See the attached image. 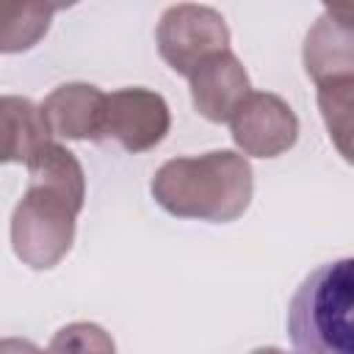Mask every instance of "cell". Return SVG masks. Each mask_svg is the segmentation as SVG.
<instances>
[{
  "mask_svg": "<svg viewBox=\"0 0 354 354\" xmlns=\"http://www.w3.org/2000/svg\"><path fill=\"white\" fill-rule=\"evenodd\" d=\"M25 169L28 188L11 213V246L25 266L47 271L72 249L75 221L86 202V174L75 152L55 141Z\"/></svg>",
  "mask_w": 354,
  "mask_h": 354,
  "instance_id": "6da1fadb",
  "label": "cell"
},
{
  "mask_svg": "<svg viewBox=\"0 0 354 354\" xmlns=\"http://www.w3.org/2000/svg\"><path fill=\"white\" fill-rule=\"evenodd\" d=\"M149 191L169 216L230 224L246 213L254 194V174L243 155L213 149L166 160L152 174Z\"/></svg>",
  "mask_w": 354,
  "mask_h": 354,
  "instance_id": "7a4b0ae2",
  "label": "cell"
},
{
  "mask_svg": "<svg viewBox=\"0 0 354 354\" xmlns=\"http://www.w3.org/2000/svg\"><path fill=\"white\" fill-rule=\"evenodd\" d=\"M296 354H354V257L313 268L288 304Z\"/></svg>",
  "mask_w": 354,
  "mask_h": 354,
  "instance_id": "3957f363",
  "label": "cell"
},
{
  "mask_svg": "<svg viewBox=\"0 0 354 354\" xmlns=\"http://www.w3.org/2000/svg\"><path fill=\"white\" fill-rule=\"evenodd\" d=\"M160 58L177 72L191 77L202 61L230 50V28L210 6L177 3L169 6L155 30Z\"/></svg>",
  "mask_w": 354,
  "mask_h": 354,
  "instance_id": "277c9868",
  "label": "cell"
},
{
  "mask_svg": "<svg viewBox=\"0 0 354 354\" xmlns=\"http://www.w3.org/2000/svg\"><path fill=\"white\" fill-rule=\"evenodd\" d=\"M171 127L166 100L144 86H130L108 94L102 138H113L122 149L138 155L155 149Z\"/></svg>",
  "mask_w": 354,
  "mask_h": 354,
  "instance_id": "5b68a950",
  "label": "cell"
},
{
  "mask_svg": "<svg viewBox=\"0 0 354 354\" xmlns=\"http://www.w3.org/2000/svg\"><path fill=\"white\" fill-rule=\"evenodd\" d=\"M230 130L243 155L277 158L296 144L299 119L282 97L271 91H252L230 119Z\"/></svg>",
  "mask_w": 354,
  "mask_h": 354,
  "instance_id": "8992f818",
  "label": "cell"
},
{
  "mask_svg": "<svg viewBox=\"0 0 354 354\" xmlns=\"http://www.w3.org/2000/svg\"><path fill=\"white\" fill-rule=\"evenodd\" d=\"M188 83L196 113L213 124L230 122L252 94L249 75L232 50L216 53L207 61H202L196 72L188 77Z\"/></svg>",
  "mask_w": 354,
  "mask_h": 354,
  "instance_id": "52a82bcc",
  "label": "cell"
},
{
  "mask_svg": "<svg viewBox=\"0 0 354 354\" xmlns=\"http://www.w3.org/2000/svg\"><path fill=\"white\" fill-rule=\"evenodd\" d=\"M108 94L91 83H64L41 102L44 119L58 138L69 141H102Z\"/></svg>",
  "mask_w": 354,
  "mask_h": 354,
  "instance_id": "ba28073f",
  "label": "cell"
},
{
  "mask_svg": "<svg viewBox=\"0 0 354 354\" xmlns=\"http://www.w3.org/2000/svg\"><path fill=\"white\" fill-rule=\"evenodd\" d=\"M304 72L318 86L335 77L354 75V28L324 11L304 36Z\"/></svg>",
  "mask_w": 354,
  "mask_h": 354,
  "instance_id": "9c48e42d",
  "label": "cell"
},
{
  "mask_svg": "<svg viewBox=\"0 0 354 354\" xmlns=\"http://www.w3.org/2000/svg\"><path fill=\"white\" fill-rule=\"evenodd\" d=\"M0 130H3V163H30L53 144V130L44 119L41 105L28 97L6 94L0 100Z\"/></svg>",
  "mask_w": 354,
  "mask_h": 354,
  "instance_id": "30bf717a",
  "label": "cell"
},
{
  "mask_svg": "<svg viewBox=\"0 0 354 354\" xmlns=\"http://www.w3.org/2000/svg\"><path fill=\"white\" fill-rule=\"evenodd\" d=\"M318 111L329 141L354 166V75L335 77L318 86Z\"/></svg>",
  "mask_w": 354,
  "mask_h": 354,
  "instance_id": "8fae6325",
  "label": "cell"
},
{
  "mask_svg": "<svg viewBox=\"0 0 354 354\" xmlns=\"http://www.w3.org/2000/svg\"><path fill=\"white\" fill-rule=\"evenodd\" d=\"M61 6L53 3H11L0 6V50L22 53L30 50L50 28L53 14Z\"/></svg>",
  "mask_w": 354,
  "mask_h": 354,
  "instance_id": "7c38bea8",
  "label": "cell"
},
{
  "mask_svg": "<svg viewBox=\"0 0 354 354\" xmlns=\"http://www.w3.org/2000/svg\"><path fill=\"white\" fill-rule=\"evenodd\" d=\"M47 354H116V343L100 324L75 321L53 335Z\"/></svg>",
  "mask_w": 354,
  "mask_h": 354,
  "instance_id": "4fadbf2b",
  "label": "cell"
},
{
  "mask_svg": "<svg viewBox=\"0 0 354 354\" xmlns=\"http://www.w3.org/2000/svg\"><path fill=\"white\" fill-rule=\"evenodd\" d=\"M0 354H47V351H41L36 343H30L25 337H3Z\"/></svg>",
  "mask_w": 354,
  "mask_h": 354,
  "instance_id": "5bb4252c",
  "label": "cell"
},
{
  "mask_svg": "<svg viewBox=\"0 0 354 354\" xmlns=\"http://www.w3.org/2000/svg\"><path fill=\"white\" fill-rule=\"evenodd\" d=\"M324 11H329L335 19H340L343 25L354 28V3H335V6H326Z\"/></svg>",
  "mask_w": 354,
  "mask_h": 354,
  "instance_id": "9a60e30c",
  "label": "cell"
},
{
  "mask_svg": "<svg viewBox=\"0 0 354 354\" xmlns=\"http://www.w3.org/2000/svg\"><path fill=\"white\" fill-rule=\"evenodd\" d=\"M252 354H288V351H282V348H277V346H263V348H254Z\"/></svg>",
  "mask_w": 354,
  "mask_h": 354,
  "instance_id": "2e32d148",
  "label": "cell"
}]
</instances>
